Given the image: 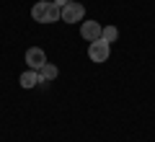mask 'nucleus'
<instances>
[{
	"mask_svg": "<svg viewBox=\"0 0 155 142\" xmlns=\"http://www.w3.org/2000/svg\"><path fill=\"white\" fill-rule=\"evenodd\" d=\"M57 75H60V70H57V65H52V62H44V65L39 67V78H41V83L54 80Z\"/></svg>",
	"mask_w": 155,
	"mask_h": 142,
	"instance_id": "423d86ee",
	"label": "nucleus"
},
{
	"mask_svg": "<svg viewBox=\"0 0 155 142\" xmlns=\"http://www.w3.org/2000/svg\"><path fill=\"white\" fill-rule=\"evenodd\" d=\"M54 3H57V5H60V8H65L67 3H70V0H54Z\"/></svg>",
	"mask_w": 155,
	"mask_h": 142,
	"instance_id": "1a4fd4ad",
	"label": "nucleus"
},
{
	"mask_svg": "<svg viewBox=\"0 0 155 142\" xmlns=\"http://www.w3.org/2000/svg\"><path fill=\"white\" fill-rule=\"evenodd\" d=\"M109 54H111V44H106L104 39H96V41H91V47H88V57H91V62H106L109 60Z\"/></svg>",
	"mask_w": 155,
	"mask_h": 142,
	"instance_id": "f03ea898",
	"label": "nucleus"
},
{
	"mask_svg": "<svg viewBox=\"0 0 155 142\" xmlns=\"http://www.w3.org/2000/svg\"><path fill=\"white\" fill-rule=\"evenodd\" d=\"M44 62H47V52L41 49V47H31V49H26V65L31 67V70H39Z\"/></svg>",
	"mask_w": 155,
	"mask_h": 142,
	"instance_id": "20e7f679",
	"label": "nucleus"
},
{
	"mask_svg": "<svg viewBox=\"0 0 155 142\" xmlns=\"http://www.w3.org/2000/svg\"><path fill=\"white\" fill-rule=\"evenodd\" d=\"M83 16H85V5L78 3V0H70V3L62 8V21L65 23H78Z\"/></svg>",
	"mask_w": 155,
	"mask_h": 142,
	"instance_id": "7ed1b4c3",
	"label": "nucleus"
},
{
	"mask_svg": "<svg viewBox=\"0 0 155 142\" xmlns=\"http://www.w3.org/2000/svg\"><path fill=\"white\" fill-rule=\"evenodd\" d=\"M101 23L98 21H85L83 26H80V34H83L85 41H96V39H101Z\"/></svg>",
	"mask_w": 155,
	"mask_h": 142,
	"instance_id": "39448f33",
	"label": "nucleus"
},
{
	"mask_svg": "<svg viewBox=\"0 0 155 142\" xmlns=\"http://www.w3.org/2000/svg\"><path fill=\"white\" fill-rule=\"evenodd\" d=\"M31 18L36 23H54L62 21V8L57 3H49V0H39L36 5L31 8Z\"/></svg>",
	"mask_w": 155,
	"mask_h": 142,
	"instance_id": "f257e3e1",
	"label": "nucleus"
},
{
	"mask_svg": "<svg viewBox=\"0 0 155 142\" xmlns=\"http://www.w3.org/2000/svg\"><path fill=\"white\" fill-rule=\"evenodd\" d=\"M18 80H21L23 88H34V85H39V83H41V78H39V70H26Z\"/></svg>",
	"mask_w": 155,
	"mask_h": 142,
	"instance_id": "0eeeda50",
	"label": "nucleus"
},
{
	"mask_svg": "<svg viewBox=\"0 0 155 142\" xmlns=\"http://www.w3.org/2000/svg\"><path fill=\"white\" fill-rule=\"evenodd\" d=\"M101 39H104L106 44L116 41V39H119V28H116V26H104V28H101Z\"/></svg>",
	"mask_w": 155,
	"mask_h": 142,
	"instance_id": "6e6552de",
	"label": "nucleus"
}]
</instances>
